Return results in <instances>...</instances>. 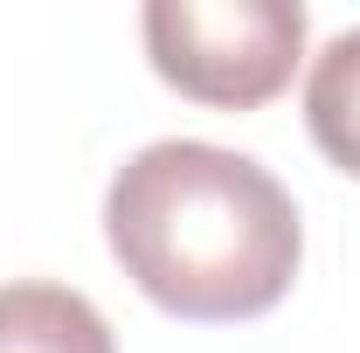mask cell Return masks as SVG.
<instances>
[{
  "label": "cell",
  "mask_w": 360,
  "mask_h": 353,
  "mask_svg": "<svg viewBox=\"0 0 360 353\" xmlns=\"http://www.w3.org/2000/svg\"><path fill=\"white\" fill-rule=\"evenodd\" d=\"M104 236L125 277L174 319H257L305 257L284 180L208 139L132 153L104 194Z\"/></svg>",
  "instance_id": "6da1fadb"
},
{
  "label": "cell",
  "mask_w": 360,
  "mask_h": 353,
  "mask_svg": "<svg viewBox=\"0 0 360 353\" xmlns=\"http://www.w3.org/2000/svg\"><path fill=\"white\" fill-rule=\"evenodd\" d=\"M153 70L215 111H257L305 56V7L291 0H153L139 14Z\"/></svg>",
  "instance_id": "7a4b0ae2"
},
{
  "label": "cell",
  "mask_w": 360,
  "mask_h": 353,
  "mask_svg": "<svg viewBox=\"0 0 360 353\" xmlns=\"http://www.w3.org/2000/svg\"><path fill=\"white\" fill-rule=\"evenodd\" d=\"M0 353H118V340L70 284H0Z\"/></svg>",
  "instance_id": "3957f363"
},
{
  "label": "cell",
  "mask_w": 360,
  "mask_h": 353,
  "mask_svg": "<svg viewBox=\"0 0 360 353\" xmlns=\"http://www.w3.org/2000/svg\"><path fill=\"white\" fill-rule=\"evenodd\" d=\"M305 125H312L319 153L360 180V28L319 49L312 77H305Z\"/></svg>",
  "instance_id": "277c9868"
}]
</instances>
